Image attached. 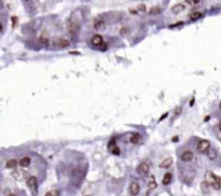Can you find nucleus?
<instances>
[{
    "mask_svg": "<svg viewBox=\"0 0 221 196\" xmlns=\"http://www.w3.org/2000/svg\"><path fill=\"white\" fill-rule=\"evenodd\" d=\"M206 177H208L206 181H208L209 183H210V185L213 186L215 190L221 189V178L220 177L216 176V175H214L213 172H208V174L206 175Z\"/></svg>",
    "mask_w": 221,
    "mask_h": 196,
    "instance_id": "obj_1",
    "label": "nucleus"
},
{
    "mask_svg": "<svg viewBox=\"0 0 221 196\" xmlns=\"http://www.w3.org/2000/svg\"><path fill=\"white\" fill-rule=\"evenodd\" d=\"M67 29H68V32L71 36H74L79 32L80 25H79V23H77V21H72V18H70L68 24H67Z\"/></svg>",
    "mask_w": 221,
    "mask_h": 196,
    "instance_id": "obj_2",
    "label": "nucleus"
},
{
    "mask_svg": "<svg viewBox=\"0 0 221 196\" xmlns=\"http://www.w3.org/2000/svg\"><path fill=\"white\" fill-rule=\"evenodd\" d=\"M209 149H210V142L208 140H202V141L199 142V145H197V151L201 153L207 152Z\"/></svg>",
    "mask_w": 221,
    "mask_h": 196,
    "instance_id": "obj_3",
    "label": "nucleus"
},
{
    "mask_svg": "<svg viewBox=\"0 0 221 196\" xmlns=\"http://www.w3.org/2000/svg\"><path fill=\"white\" fill-rule=\"evenodd\" d=\"M53 44H54V47H61V49H63V47H67L70 45V43H69L68 40L64 39V38H56V39H54Z\"/></svg>",
    "mask_w": 221,
    "mask_h": 196,
    "instance_id": "obj_4",
    "label": "nucleus"
},
{
    "mask_svg": "<svg viewBox=\"0 0 221 196\" xmlns=\"http://www.w3.org/2000/svg\"><path fill=\"white\" fill-rule=\"evenodd\" d=\"M27 185L31 190L32 193L36 194V191H37V178L34 176H30L27 179Z\"/></svg>",
    "mask_w": 221,
    "mask_h": 196,
    "instance_id": "obj_5",
    "label": "nucleus"
},
{
    "mask_svg": "<svg viewBox=\"0 0 221 196\" xmlns=\"http://www.w3.org/2000/svg\"><path fill=\"white\" fill-rule=\"evenodd\" d=\"M137 172L140 175H147L149 172V165L147 163H140L137 167Z\"/></svg>",
    "mask_w": 221,
    "mask_h": 196,
    "instance_id": "obj_6",
    "label": "nucleus"
},
{
    "mask_svg": "<svg viewBox=\"0 0 221 196\" xmlns=\"http://www.w3.org/2000/svg\"><path fill=\"white\" fill-rule=\"evenodd\" d=\"M139 191H140V186L137 182H133V183L130 185V192L133 196L138 195V194H139Z\"/></svg>",
    "mask_w": 221,
    "mask_h": 196,
    "instance_id": "obj_7",
    "label": "nucleus"
},
{
    "mask_svg": "<svg viewBox=\"0 0 221 196\" xmlns=\"http://www.w3.org/2000/svg\"><path fill=\"white\" fill-rule=\"evenodd\" d=\"M11 176L14 178L15 180L17 181H23L25 179V172H21V170H15L11 174Z\"/></svg>",
    "mask_w": 221,
    "mask_h": 196,
    "instance_id": "obj_8",
    "label": "nucleus"
},
{
    "mask_svg": "<svg viewBox=\"0 0 221 196\" xmlns=\"http://www.w3.org/2000/svg\"><path fill=\"white\" fill-rule=\"evenodd\" d=\"M181 161H183V162H190V161H192V158H193V153H192V151H184L183 153L181 154Z\"/></svg>",
    "mask_w": 221,
    "mask_h": 196,
    "instance_id": "obj_9",
    "label": "nucleus"
},
{
    "mask_svg": "<svg viewBox=\"0 0 221 196\" xmlns=\"http://www.w3.org/2000/svg\"><path fill=\"white\" fill-rule=\"evenodd\" d=\"M91 42L93 45H95V47H99V45H101V43H103V37H101V34H95V36L92 37Z\"/></svg>",
    "mask_w": 221,
    "mask_h": 196,
    "instance_id": "obj_10",
    "label": "nucleus"
},
{
    "mask_svg": "<svg viewBox=\"0 0 221 196\" xmlns=\"http://www.w3.org/2000/svg\"><path fill=\"white\" fill-rule=\"evenodd\" d=\"M94 28L95 29H101V28L105 26V22H104V20L101 18V17H96L95 20H94V24H93Z\"/></svg>",
    "mask_w": 221,
    "mask_h": 196,
    "instance_id": "obj_11",
    "label": "nucleus"
},
{
    "mask_svg": "<svg viewBox=\"0 0 221 196\" xmlns=\"http://www.w3.org/2000/svg\"><path fill=\"white\" fill-rule=\"evenodd\" d=\"M147 185H148V188H149L150 190H153V189H155V188H157V181H155L154 176H152V175H151V176L148 177Z\"/></svg>",
    "mask_w": 221,
    "mask_h": 196,
    "instance_id": "obj_12",
    "label": "nucleus"
},
{
    "mask_svg": "<svg viewBox=\"0 0 221 196\" xmlns=\"http://www.w3.org/2000/svg\"><path fill=\"white\" fill-rule=\"evenodd\" d=\"M210 188H211V185L208 181H203L201 183V189H202V191H203V193H205V194L208 193V192L210 191Z\"/></svg>",
    "mask_w": 221,
    "mask_h": 196,
    "instance_id": "obj_13",
    "label": "nucleus"
},
{
    "mask_svg": "<svg viewBox=\"0 0 221 196\" xmlns=\"http://www.w3.org/2000/svg\"><path fill=\"white\" fill-rule=\"evenodd\" d=\"M172 164H173V158L172 157H167V158H165L164 161L161 163L160 167L161 168H168Z\"/></svg>",
    "mask_w": 221,
    "mask_h": 196,
    "instance_id": "obj_14",
    "label": "nucleus"
},
{
    "mask_svg": "<svg viewBox=\"0 0 221 196\" xmlns=\"http://www.w3.org/2000/svg\"><path fill=\"white\" fill-rule=\"evenodd\" d=\"M172 179H173V175L170 174V172H167V174L164 175V178H163V180H162V183L164 184V185H168V184L172 182Z\"/></svg>",
    "mask_w": 221,
    "mask_h": 196,
    "instance_id": "obj_15",
    "label": "nucleus"
},
{
    "mask_svg": "<svg viewBox=\"0 0 221 196\" xmlns=\"http://www.w3.org/2000/svg\"><path fill=\"white\" fill-rule=\"evenodd\" d=\"M183 10H184V5H182V3H177V5H175L174 7L172 8V11L174 13H176V14H178V13H180Z\"/></svg>",
    "mask_w": 221,
    "mask_h": 196,
    "instance_id": "obj_16",
    "label": "nucleus"
},
{
    "mask_svg": "<svg viewBox=\"0 0 221 196\" xmlns=\"http://www.w3.org/2000/svg\"><path fill=\"white\" fill-rule=\"evenodd\" d=\"M109 145H112V148H110V152L112 153V154H116V155L120 154V149H119V148L116 145V143H114V140H113V139L111 140Z\"/></svg>",
    "mask_w": 221,
    "mask_h": 196,
    "instance_id": "obj_17",
    "label": "nucleus"
},
{
    "mask_svg": "<svg viewBox=\"0 0 221 196\" xmlns=\"http://www.w3.org/2000/svg\"><path fill=\"white\" fill-rule=\"evenodd\" d=\"M49 39H50L49 34H48V31L44 30V31L41 34V36H40V41H41L43 44H48L49 43Z\"/></svg>",
    "mask_w": 221,
    "mask_h": 196,
    "instance_id": "obj_18",
    "label": "nucleus"
},
{
    "mask_svg": "<svg viewBox=\"0 0 221 196\" xmlns=\"http://www.w3.org/2000/svg\"><path fill=\"white\" fill-rule=\"evenodd\" d=\"M207 156H208L209 159L214 161V159L217 157V151L215 149H213V148H210V149L207 151Z\"/></svg>",
    "mask_w": 221,
    "mask_h": 196,
    "instance_id": "obj_19",
    "label": "nucleus"
},
{
    "mask_svg": "<svg viewBox=\"0 0 221 196\" xmlns=\"http://www.w3.org/2000/svg\"><path fill=\"white\" fill-rule=\"evenodd\" d=\"M29 164H30V158H29V157L25 156V157H22V158L20 159V165L22 167H28V166H29Z\"/></svg>",
    "mask_w": 221,
    "mask_h": 196,
    "instance_id": "obj_20",
    "label": "nucleus"
},
{
    "mask_svg": "<svg viewBox=\"0 0 221 196\" xmlns=\"http://www.w3.org/2000/svg\"><path fill=\"white\" fill-rule=\"evenodd\" d=\"M201 17H202V13L199 12V11H194V12L190 13V20L192 21H196L199 18H201Z\"/></svg>",
    "mask_w": 221,
    "mask_h": 196,
    "instance_id": "obj_21",
    "label": "nucleus"
},
{
    "mask_svg": "<svg viewBox=\"0 0 221 196\" xmlns=\"http://www.w3.org/2000/svg\"><path fill=\"white\" fill-rule=\"evenodd\" d=\"M16 165H17V162L14 158H12V159H9V161H8L5 166H7V168H9V169H13L16 167Z\"/></svg>",
    "mask_w": 221,
    "mask_h": 196,
    "instance_id": "obj_22",
    "label": "nucleus"
},
{
    "mask_svg": "<svg viewBox=\"0 0 221 196\" xmlns=\"http://www.w3.org/2000/svg\"><path fill=\"white\" fill-rule=\"evenodd\" d=\"M140 139H141V138H140L139 134H134V135L130 137V142H132V143H138V142L140 141Z\"/></svg>",
    "mask_w": 221,
    "mask_h": 196,
    "instance_id": "obj_23",
    "label": "nucleus"
},
{
    "mask_svg": "<svg viewBox=\"0 0 221 196\" xmlns=\"http://www.w3.org/2000/svg\"><path fill=\"white\" fill-rule=\"evenodd\" d=\"M161 13V9L159 7H152L149 10V14L154 15V14H160Z\"/></svg>",
    "mask_w": 221,
    "mask_h": 196,
    "instance_id": "obj_24",
    "label": "nucleus"
},
{
    "mask_svg": "<svg viewBox=\"0 0 221 196\" xmlns=\"http://www.w3.org/2000/svg\"><path fill=\"white\" fill-rule=\"evenodd\" d=\"M59 194H61V192L58 190H51V191L47 192L44 196H59Z\"/></svg>",
    "mask_w": 221,
    "mask_h": 196,
    "instance_id": "obj_25",
    "label": "nucleus"
},
{
    "mask_svg": "<svg viewBox=\"0 0 221 196\" xmlns=\"http://www.w3.org/2000/svg\"><path fill=\"white\" fill-rule=\"evenodd\" d=\"M138 12H139V11H145L146 10V7H145V5H143V3H141V5H138Z\"/></svg>",
    "mask_w": 221,
    "mask_h": 196,
    "instance_id": "obj_26",
    "label": "nucleus"
},
{
    "mask_svg": "<svg viewBox=\"0 0 221 196\" xmlns=\"http://www.w3.org/2000/svg\"><path fill=\"white\" fill-rule=\"evenodd\" d=\"M188 3H191V5H197L200 3V0H188Z\"/></svg>",
    "mask_w": 221,
    "mask_h": 196,
    "instance_id": "obj_27",
    "label": "nucleus"
},
{
    "mask_svg": "<svg viewBox=\"0 0 221 196\" xmlns=\"http://www.w3.org/2000/svg\"><path fill=\"white\" fill-rule=\"evenodd\" d=\"M178 25H182V22H179V23H177V24H174V25H170V28L176 27V26H178Z\"/></svg>",
    "mask_w": 221,
    "mask_h": 196,
    "instance_id": "obj_28",
    "label": "nucleus"
},
{
    "mask_svg": "<svg viewBox=\"0 0 221 196\" xmlns=\"http://www.w3.org/2000/svg\"><path fill=\"white\" fill-rule=\"evenodd\" d=\"M16 20H17V18H16V17H15V16H13V17H12V21H13V27H14L15 24H16Z\"/></svg>",
    "mask_w": 221,
    "mask_h": 196,
    "instance_id": "obj_29",
    "label": "nucleus"
},
{
    "mask_svg": "<svg viewBox=\"0 0 221 196\" xmlns=\"http://www.w3.org/2000/svg\"><path fill=\"white\" fill-rule=\"evenodd\" d=\"M167 114H168V113H167V112H166V113H165V114H163V115H162V118H161V119H160V121H162V120H163V119H165V118H166V116H167Z\"/></svg>",
    "mask_w": 221,
    "mask_h": 196,
    "instance_id": "obj_30",
    "label": "nucleus"
},
{
    "mask_svg": "<svg viewBox=\"0 0 221 196\" xmlns=\"http://www.w3.org/2000/svg\"><path fill=\"white\" fill-rule=\"evenodd\" d=\"M107 49V44H104V45H101V50H106Z\"/></svg>",
    "mask_w": 221,
    "mask_h": 196,
    "instance_id": "obj_31",
    "label": "nucleus"
},
{
    "mask_svg": "<svg viewBox=\"0 0 221 196\" xmlns=\"http://www.w3.org/2000/svg\"><path fill=\"white\" fill-rule=\"evenodd\" d=\"M219 129H220V132H221V122H220V124H219Z\"/></svg>",
    "mask_w": 221,
    "mask_h": 196,
    "instance_id": "obj_32",
    "label": "nucleus"
},
{
    "mask_svg": "<svg viewBox=\"0 0 221 196\" xmlns=\"http://www.w3.org/2000/svg\"><path fill=\"white\" fill-rule=\"evenodd\" d=\"M8 196H15V195H14V194H9Z\"/></svg>",
    "mask_w": 221,
    "mask_h": 196,
    "instance_id": "obj_33",
    "label": "nucleus"
},
{
    "mask_svg": "<svg viewBox=\"0 0 221 196\" xmlns=\"http://www.w3.org/2000/svg\"><path fill=\"white\" fill-rule=\"evenodd\" d=\"M220 109H221V103H220Z\"/></svg>",
    "mask_w": 221,
    "mask_h": 196,
    "instance_id": "obj_34",
    "label": "nucleus"
},
{
    "mask_svg": "<svg viewBox=\"0 0 221 196\" xmlns=\"http://www.w3.org/2000/svg\"><path fill=\"white\" fill-rule=\"evenodd\" d=\"M87 196H91V195H87Z\"/></svg>",
    "mask_w": 221,
    "mask_h": 196,
    "instance_id": "obj_35",
    "label": "nucleus"
}]
</instances>
